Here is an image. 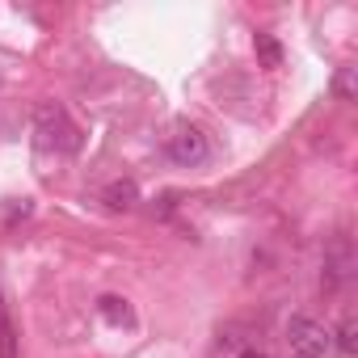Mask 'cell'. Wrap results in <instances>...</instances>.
I'll return each mask as SVG.
<instances>
[{"mask_svg": "<svg viewBox=\"0 0 358 358\" xmlns=\"http://www.w3.org/2000/svg\"><path fill=\"white\" fill-rule=\"evenodd\" d=\"M287 345H291L295 358H324V354L333 350V333H329L320 320H312V316H291V324H287Z\"/></svg>", "mask_w": 358, "mask_h": 358, "instance_id": "cell-3", "label": "cell"}, {"mask_svg": "<svg viewBox=\"0 0 358 358\" xmlns=\"http://www.w3.org/2000/svg\"><path fill=\"white\" fill-rule=\"evenodd\" d=\"M245 358H266V354H262V350H249V354H245Z\"/></svg>", "mask_w": 358, "mask_h": 358, "instance_id": "cell-10", "label": "cell"}, {"mask_svg": "<svg viewBox=\"0 0 358 358\" xmlns=\"http://www.w3.org/2000/svg\"><path fill=\"white\" fill-rule=\"evenodd\" d=\"M164 156L173 164H182V169H199V164L211 160V143H207V135L194 122H177L173 135L164 139Z\"/></svg>", "mask_w": 358, "mask_h": 358, "instance_id": "cell-2", "label": "cell"}, {"mask_svg": "<svg viewBox=\"0 0 358 358\" xmlns=\"http://www.w3.org/2000/svg\"><path fill=\"white\" fill-rule=\"evenodd\" d=\"M101 316L114 320V324H127V320H131V308H127V299H118V295H101Z\"/></svg>", "mask_w": 358, "mask_h": 358, "instance_id": "cell-7", "label": "cell"}, {"mask_svg": "<svg viewBox=\"0 0 358 358\" xmlns=\"http://www.w3.org/2000/svg\"><path fill=\"white\" fill-rule=\"evenodd\" d=\"M333 93H337V97H354V68H341V72H337Z\"/></svg>", "mask_w": 358, "mask_h": 358, "instance_id": "cell-9", "label": "cell"}, {"mask_svg": "<svg viewBox=\"0 0 358 358\" xmlns=\"http://www.w3.org/2000/svg\"><path fill=\"white\" fill-rule=\"evenodd\" d=\"M101 203H106L110 211H131V207L139 203V186L131 182V177H118V182H110V186L101 190Z\"/></svg>", "mask_w": 358, "mask_h": 358, "instance_id": "cell-4", "label": "cell"}, {"mask_svg": "<svg viewBox=\"0 0 358 358\" xmlns=\"http://www.w3.org/2000/svg\"><path fill=\"white\" fill-rule=\"evenodd\" d=\"M333 337H337L341 354H354V350H358V320H354V316H345V320H341V329H337Z\"/></svg>", "mask_w": 358, "mask_h": 358, "instance_id": "cell-8", "label": "cell"}, {"mask_svg": "<svg viewBox=\"0 0 358 358\" xmlns=\"http://www.w3.org/2000/svg\"><path fill=\"white\" fill-rule=\"evenodd\" d=\"M0 358H17V324H13L5 299H0Z\"/></svg>", "mask_w": 358, "mask_h": 358, "instance_id": "cell-5", "label": "cell"}, {"mask_svg": "<svg viewBox=\"0 0 358 358\" xmlns=\"http://www.w3.org/2000/svg\"><path fill=\"white\" fill-rule=\"evenodd\" d=\"M253 51H257L262 68H278V64H282V47H278L274 34H257V38H253Z\"/></svg>", "mask_w": 358, "mask_h": 358, "instance_id": "cell-6", "label": "cell"}, {"mask_svg": "<svg viewBox=\"0 0 358 358\" xmlns=\"http://www.w3.org/2000/svg\"><path fill=\"white\" fill-rule=\"evenodd\" d=\"M34 127H38V139L43 148H55V152H80V127L68 118L64 106H38L34 114Z\"/></svg>", "mask_w": 358, "mask_h": 358, "instance_id": "cell-1", "label": "cell"}]
</instances>
